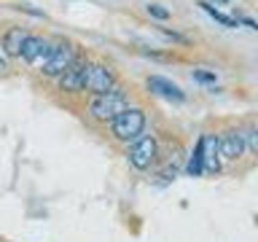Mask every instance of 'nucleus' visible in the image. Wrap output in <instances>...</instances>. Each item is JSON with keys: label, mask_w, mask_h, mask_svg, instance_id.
Here are the masks:
<instances>
[{"label": "nucleus", "mask_w": 258, "mask_h": 242, "mask_svg": "<svg viewBox=\"0 0 258 242\" xmlns=\"http://www.w3.org/2000/svg\"><path fill=\"white\" fill-rule=\"evenodd\" d=\"M129 108V97L124 89H110V92H105V94H97L92 102H89V116H92L94 121H105V124H113L121 113H124Z\"/></svg>", "instance_id": "nucleus-1"}, {"label": "nucleus", "mask_w": 258, "mask_h": 242, "mask_svg": "<svg viewBox=\"0 0 258 242\" xmlns=\"http://www.w3.org/2000/svg\"><path fill=\"white\" fill-rule=\"evenodd\" d=\"M143 129H145V110H143V108H132V105H129V108L110 124L113 137H116V140H121V143L140 140Z\"/></svg>", "instance_id": "nucleus-2"}, {"label": "nucleus", "mask_w": 258, "mask_h": 242, "mask_svg": "<svg viewBox=\"0 0 258 242\" xmlns=\"http://www.w3.org/2000/svg\"><path fill=\"white\" fill-rule=\"evenodd\" d=\"M76 59H78L76 46L68 43V40H62V43H56V46H54L51 59H48V62L43 65V76H48V78H59L62 73L68 70Z\"/></svg>", "instance_id": "nucleus-3"}, {"label": "nucleus", "mask_w": 258, "mask_h": 242, "mask_svg": "<svg viewBox=\"0 0 258 242\" xmlns=\"http://www.w3.org/2000/svg\"><path fill=\"white\" fill-rule=\"evenodd\" d=\"M116 89V73H113L108 65H100V62H92L89 65V76H86V92L89 94H105Z\"/></svg>", "instance_id": "nucleus-4"}, {"label": "nucleus", "mask_w": 258, "mask_h": 242, "mask_svg": "<svg viewBox=\"0 0 258 242\" xmlns=\"http://www.w3.org/2000/svg\"><path fill=\"white\" fill-rule=\"evenodd\" d=\"M89 65L92 62H84V59H76L68 70L59 76V89L68 94H78V92H86V76H89Z\"/></svg>", "instance_id": "nucleus-5"}, {"label": "nucleus", "mask_w": 258, "mask_h": 242, "mask_svg": "<svg viewBox=\"0 0 258 242\" xmlns=\"http://www.w3.org/2000/svg\"><path fill=\"white\" fill-rule=\"evenodd\" d=\"M156 140L153 137H140V140L132 143V148H129V164H132L135 169H148L153 161H156Z\"/></svg>", "instance_id": "nucleus-6"}, {"label": "nucleus", "mask_w": 258, "mask_h": 242, "mask_svg": "<svg viewBox=\"0 0 258 242\" xmlns=\"http://www.w3.org/2000/svg\"><path fill=\"white\" fill-rule=\"evenodd\" d=\"M51 54H54L51 40H46L40 35H30L27 43H24V48H22V59L30 62V65H40V68L51 59Z\"/></svg>", "instance_id": "nucleus-7"}, {"label": "nucleus", "mask_w": 258, "mask_h": 242, "mask_svg": "<svg viewBox=\"0 0 258 242\" xmlns=\"http://www.w3.org/2000/svg\"><path fill=\"white\" fill-rule=\"evenodd\" d=\"M148 89H151V92H156L159 97H164V100H169V102H183L185 100V94L180 92V86L172 84V81H167V78H161V76H151L148 78Z\"/></svg>", "instance_id": "nucleus-8"}, {"label": "nucleus", "mask_w": 258, "mask_h": 242, "mask_svg": "<svg viewBox=\"0 0 258 242\" xmlns=\"http://www.w3.org/2000/svg\"><path fill=\"white\" fill-rule=\"evenodd\" d=\"M218 145H221V156L223 159H239L242 151H245V135L239 132H226L221 140H218Z\"/></svg>", "instance_id": "nucleus-9"}, {"label": "nucleus", "mask_w": 258, "mask_h": 242, "mask_svg": "<svg viewBox=\"0 0 258 242\" xmlns=\"http://www.w3.org/2000/svg\"><path fill=\"white\" fill-rule=\"evenodd\" d=\"M27 38H30V32L24 27H11L3 35V51L8 56H22V48L27 43Z\"/></svg>", "instance_id": "nucleus-10"}, {"label": "nucleus", "mask_w": 258, "mask_h": 242, "mask_svg": "<svg viewBox=\"0 0 258 242\" xmlns=\"http://www.w3.org/2000/svg\"><path fill=\"white\" fill-rule=\"evenodd\" d=\"M202 151H205V169L207 172H218L221 169V145H218V137L215 135H202Z\"/></svg>", "instance_id": "nucleus-11"}, {"label": "nucleus", "mask_w": 258, "mask_h": 242, "mask_svg": "<svg viewBox=\"0 0 258 242\" xmlns=\"http://www.w3.org/2000/svg\"><path fill=\"white\" fill-rule=\"evenodd\" d=\"M185 172L194 175V177H199L202 172H205V151H202V140L197 143V148H194L188 164H185Z\"/></svg>", "instance_id": "nucleus-12"}, {"label": "nucleus", "mask_w": 258, "mask_h": 242, "mask_svg": "<svg viewBox=\"0 0 258 242\" xmlns=\"http://www.w3.org/2000/svg\"><path fill=\"white\" fill-rule=\"evenodd\" d=\"M199 6H202V11H207V14L213 16V19H215L218 24H223V27H237V24H239L237 19H234V16H226L223 11H218V8H215L213 3H207V0H202Z\"/></svg>", "instance_id": "nucleus-13"}, {"label": "nucleus", "mask_w": 258, "mask_h": 242, "mask_svg": "<svg viewBox=\"0 0 258 242\" xmlns=\"http://www.w3.org/2000/svg\"><path fill=\"white\" fill-rule=\"evenodd\" d=\"M145 8H148V14L153 16V19H161V22H164V19H169V11H167V8H161L159 3H148Z\"/></svg>", "instance_id": "nucleus-14"}, {"label": "nucleus", "mask_w": 258, "mask_h": 242, "mask_svg": "<svg viewBox=\"0 0 258 242\" xmlns=\"http://www.w3.org/2000/svg\"><path fill=\"white\" fill-rule=\"evenodd\" d=\"M194 81H199V84H215V73L213 70H194Z\"/></svg>", "instance_id": "nucleus-15"}, {"label": "nucleus", "mask_w": 258, "mask_h": 242, "mask_svg": "<svg viewBox=\"0 0 258 242\" xmlns=\"http://www.w3.org/2000/svg\"><path fill=\"white\" fill-rule=\"evenodd\" d=\"M161 35L169 38V40H175V43H191L185 35H180V32H175V30H167V27H161Z\"/></svg>", "instance_id": "nucleus-16"}, {"label": "nucleus", "mask_w": 258, "mask_h": 242, "mask_svg": "<svg viewBox=\"0 0 258 242\" xmlns=\"http://www.w3.org/2000/svg\"><path fill=\"white\" fill-rule=\"evenodd\" d=\"M250 151H253L255 156H258V129H255L253 135H250Z\"/></svg>", "instance_id": "nucleus-17"}, {"label": "nucleus", "mask_w": 258, "mask_h": 242, "mask_svg": "<svg viewBox=\"0 0 258 242\" xmlns=\"http://www.w3.org/2000/svg\"><path fill=\"white\" fill-rule=\"evenodd\" d=\"M8 70V65H6V59H3V54H0V73H6Z\"/></svg>", "instance_id": "nucleus-18"}, {"label": "nucleus", "mask_w": 258, "mask_h": 242, "mask_svg": "<svg viewBox=\"0 0 258 242\" xmlns=\"http://www.w3.org/2000/svg\"><path fill=\"white\" fill-rule=\"evenodd\" d=\"M215 3H221V6H223V3H226V0H215Z\"/></svg>", "instance_id": "nucleus-19"}]
</instances>
